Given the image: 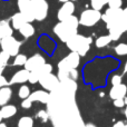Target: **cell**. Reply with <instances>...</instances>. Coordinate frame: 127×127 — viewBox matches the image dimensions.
Returning <instances> with one entry per match:
<instances>
[{
  "label": "cell",
  "mask_w": 127,
  "mask_h": 127,
  "mask_svg": "<svg viewBox=\"0 0 127 127\" xmlns=\"http://www.w3.org/2000/svg\"><path fill=\"white\" fill-rule=\"evenodd\" d=\"M29 98H30V100L32 103H40L47 105L49 101V98H50V93L45 89L35 90V92H31Z\"/></svg>",
  "instance_id": "17"
},
{
  "label": "cell",
  "mask_w": 127,
  "mask_h": 127,
  "mask_svg": "<svg viewBox=\"0 0 127 127\" xmlns=\"http://www.w3.org/2000/svg\"><path fill=\"white\" fill-rule=\"evenodd\" d=\"M112 127H127V122L125 121H118L114 124Z\"/></svg>",
  "instance_id": "37"
},
{
  "label": "cell",
  "mask_w": 127,
  "mask_h": 127,
  "mask_svg": "<svg viewBox=\"0 0 127 127\" xmlns=\"http://www.w3.org/2000/svg\"><path fill=\"white\" fill-rule=\"evenodd\" d=\"M36 117H37L38 119H39L40 122H42V123H47V122L49 121V114H48V110L47 109H40L39 112L37 113V115H36Z\"/></svg>",
  "instance_id": "31"
},
{
  "label": "cell",
  "mask_w": 127,
  "mask_h": 127,
  "mask_svg": "<svg viewBox=\"0 0 127 127\" xmlns=\"http://www.w3.org/2000/svg\"><path fill=\"white\" fill-rule=\"evenodd\" d=\"M29 75H30V71L27 69H19L18 71H16L15 74L12 75L11 79L9 80V86L10 85H17V84H26L29 79Z\"/></svg>",
  "instance_id": "18"
},
{
  "label": "cell",
  "mask_w": 127,
  "mask_h": 127,
  "mask_svg": "<svg viewBox=\"0 0 127 127\" xmlns=\"http://www.w3.org/2000/svg\"><path fill=\"white\" fill-rule=\"evenodd\" d=\"M30 94H31V90H30V87H29L28 85L22 84V85L19 87V89H18V97H19L21 100L22 99L29 98Z\"/></svg>",
  "instance_id": "27"
},
{
  "label": "cell",
  "mask_w": 127,
  "mask_h": 127,
  "mask_svg": "<svg viewBox=\"0 0 127 127\" xmlns=\"http://www.w3.org/2000/svg\"><path fill=\"white\" fill-rule=\"evenodd\" d=\"M122 15H123V20L125 22H127V7L123 9V13H122Z\"/></svg>",
  "instance_id": "38"
},
{
  "label": "cell",
  "mask_w": 127,
  "mask_h": 127,
  "mask_svg": "<svg viewBox=\"0 0 127 127\" xmlns=\"http://www.w3.org/2000/svg\"><path fill=\"white\" fill-rule=\"evenodd\" d=\"M0 112H1V115H2V117H3V119H8V118L13 117L17 114V107H16L15 105H12V104H7V105L2 106Z\"/></svg>",
  "instance_id": "22"
},
{
  "label": "cell",
  "mask_w": 127,
  "mask_h": 127,
  "mask_svg": "<svg viewBox=\"0 0 127 127\" xmlns=\"http://www.w3.org/2000/svg\"><path fill=\"white\" fill-rule=\"evenodd\" d=\"M112 41L113 40L109 35L100 36V37H98L95 40V46H96L97 48H105V47H107Z\"/></svg>",
  "instance_id": "24"
},
{
  "label": "cell",
  "mask_w": 127,
  "mask_h": 127,
  "mask_svg": "<svg viewBox=\"0 0 127 127\" xmlns=\"http://www.w3.org/2000/svg\"><path fill=\"white\" fill-rule=\"evenodd\" d=\"M76 92L77 83L74 79L60 80L50 92L47 110L54 127H86L76 103Z\"/></svg>",
  "instance_id": "1"
},
{
  "label": "cell",
  "mask_w": 127,
  "mask_h": 127,
  "mask_svg": "<svg viewBox=\"0 0 127 127\" xmlns=\"http://www.w3.org/2000/svg\"><path fill=\"white\" fill-rule=\"evenodd\" d=\"M12 98V89L10 86H4L0 88V107L9 104V101Z\"/></svg>",
  "instance_id": "19"
},
{
  "label": "cell",
  "mask_w": 127,
  "mask_h": 127,
  "mask_svg": "<svg viewBox=\"0 0 127 127\" xmlns=\"http://www.w3.org/2000/svg\"><path fill=\"white\" fill-rule=\"evenodd\" d=\"M13 35V28L10 21L8 20H0V38L3 39L6 37Z\"/></svg>",
  "instance_id": "20"
},
{
  "label": "cell",
  "mask_w": 127,
  "mask_h": 127,
  "mask_svg": "<svg viewBox=\"0 0 127 127\" xmlns=\"http://www.w3.org/2000/svg\"><path fill=\"white\" fill-rule=\"evenodd\" d=\"M108 95H109L110 99H113V100L125 98L127 96V85L124 83L117 84V85H113L112 88L109 89Z\"/></svg>",
  "instance_id": "16"
},
{
  "label": "cell",
  "mask_w": 127,
  "mask_h": 127,
  "mask_svg": "<svg viewBox=\"0 0 127 127\" xmlns=\"http://www.w3.org/2000/svg\"><path fill=\"white\" fill-rule=\"evenodd\" d=\"M124 74H127V60L124 64V69H123V75Z\"/></svg>",
  "instance_id": "39"
},
{
  "label": "cell",
  "mask_w": 127,
  "mask_h": 127,
  "mask_svg": "<svg viewBox=\"0 0 127 127\" xmlns=\"http://www.w3.org/2000/svg\"><path fill=\"white\" fill-rule=\"evenodd\" d=\"M30 1L31 6H32L35 20L42 21V20L46 19L49 11V4L47 0H30Z\"/></svg>",
  "instance_id": "8"
},
{
  "label": "cell",
  "mask_w": 127,
  "mask_h": 127,
  "mask_svg": "<svg viewBox=\"0 0 127 127\" xmlns=\"http://www.w3.org/2000/svg\"><path fill=\"white\" fill-rule=\"evenodd\" d=\"M2 121H3V117H2V115H1V112H0V123H2Z\"/></svg>",
  "instance_id": "43"
},
{
  "label": "cell",
  "mask_w": 127,
  "mask_h": 127,
  "mask_svg": "<svg viewBox=\"0 0 127 127\" xmlns=\"http://www.w3.org/2000/svg\"><path fill=\"white\" fill-rule=\"evenodd\" d=\"M113 103H114V106L116 108H125L127 106V96L125 97V98L113 100Z\"/></svg>",
  "instance_id": "32"
},
{
  "label": "cell",
  "mask_w": 127,
  "mask_h": 127,
  "mask_svg": "<svg viewBox=\"0 0 127 127\" xmlns=\"http://www.w3.org/2000/svg\"><path fill=\"white\" fill-rule=\"evenodd\" d=\"M10 57H11V56L9 55V54H7L6 51H3V50L0 51V74H2V72H3V70L6 69V67H7V65H8Z\"/></svg>",
  "instance_id": "26"
},
{
  "label": "cell",
  "mask_w": 127,
  "mask_h": 127,
  "mask_svg": "<svg viewBox=\"0 0 127 127\" xmlns=\"http://www.w3.org/2000/svg\"><path fill=\"white\" fill-rule=\"evenodd\" d=\"M108 1L109 0H90V6L95 10L100 11L106 4H108Z\"/></svg>",
  "instance_id": "30"
},
{
  "label": "cell",
  "mask_w": 127,
  "mask_h": 127,
  "mask_svg": "<svg viewBox=\"0 0 127 127\" xmlns=\"http://www.w3.org/2000/svg\"><path fill=\"white\" fill-rule=\"evenodd\" d=\"M45 64H46V58L41 54H35V55L28 57L24 68L29 71H35V70L39 69L41 66H44Z\"/></svg>",
  "instance_id": "12"
},
{
  "label": "cell",
  "mask_w": 127,
  "mask_h": 127,
  "mask_svg": "<svg viewBox=\"0 0 127 127\" xmlns=\"http://www.w3.org/2000/svg\"><path fill=\"white\" fill-rule=\"evenodd\" d=\"M9 85V81L6 79V77L3 76L2 74H0V88L4 87V86H8Z\"/></svg>",
  "instance_id": "36"
},
{
  "label": "cell",
  "mask_w": 127,
  "mask_h": 127,
  "mask_svg": "<svg viewBox=\"0 0 127 127\" xmlns=\"http://www.w3.org/2000/svg\"><path fill=\"white\" fill-rule=\"evenodd\" d=\"M22 42L17 40L13 36H9V37H6L3 39H1V49L3 51H6L7 54L11 56V57H15L19 54V50L21 48Z\"/></svg>",
  "instance_id": "7"
},
{
  "label": "cell",
  "mask_w": 127,
  "mask_h": 127,
  "mask_svg": "<svg viewBox=\"0 0 127 127\" xmlns=\"http://www.w3.org/2000/svg\"><path fill=\"white\" fill-rule=\"evenodd\" d=\"M0 127H8V125H7L6 123H3V122H2V123H0Z\"/></svg>",
  "instance_id": "42"
},
{
  "label": "cell",
  "mask_w": 127,
  "mask_h": 127,
  "mask_svg": "<svg viewBox=\"0 0 127 127\" xmlns=\"http://www.w3.org/2000/svg\"><path fill=\"white\" fill-rule=\"evenodd\" d=\"M79 25L84 27H93L101 20V12L95 9H86L79 16Z\"/></svg>",
  "instance_id": "6"
},
{
  "label": "cell",
  "mask_w": 127,
  "mask_h": 127,
  "mask_svg": "<svg viewBox=\"0 0 127 127\" xmlns=\"http://www.w3.org/2000/svg\"><path fill=\"white\" fill-rule=\"evenodd\" d=\"M79 27V19L76 16H71L68 19L59 21L55 25L53 31L56 35V37L63 42H67L70 38H72L75 35L78 33Z\"/></svg>",
  "instance_id": "4"
},
{
  "label": "cell",
  "mask_w": 127,
  "mask_h": 127,
  "mask_svg": "<svg viewBox=\"0 0 127 127\" xmlns=\"http://www.w3.org/2000/svg\"><path fill=\"white\" fill-rule=\"evenodd\" d=\"M74 12H75L74 1H70L69 0V1L63 3V6L59 8V10L57 12V18L59 21H63V20H66L69 17L74 16Z\"/></svg>",
  "instance_id": "15"
},
{
  "label": "cell",
  "mask_w": 127,
  "mask_h": 127,
  "mask_svg": "<svg viewBox=\"0 0 127 127\" xmlns=\"http://www.w3.org/2000/svg\"><path fill=\"white\" fill-rule=\"evenodd\" d=\"M19 32H20V35H21L24 38L28 39V38L32 37V36L35 35L36 29H35V27L32 26V24H31V22H26V24H25L24 26L19 29Z\"/></svg>",
  "instance_id": "23"
},
{
  "label": "cell",
  "mask_w": 127,
  "mask_h": 127,
  "mask_svg": "<svg viewBox=\"0 0 127 127\" xmlns=\"http://www.w3.org/2000/svg\"><path fill=\"white\" fill-rule=\"evenodd\" d=\"M114 51L117 56H127V44L126 42H121L114 47Z\"/></svg>",
  "instance_id": "29"
},
{
  "label": "cell",
  "mask_w": 127,
  "mask_h": 127,
  "mask_svg": "<svg viewBox=\"0 0 127 127\" xmlns=\"http://www.w3.org/2000/svg\"><path fill=\"white\" fill-rule=\"evenodd\" d=\"M121 62L113 57L96 58L85 66L83 69L84 81L94 89L105 87L107 85L109 74L117 70Z\"/></svg>",
  "instance_id": "2"
},
{
  "label": "cell",
  "mask_w": 127,
  "mask_h": 127,
  "mask_svg": "<svg viewBox=\"0 0 127 127\" xmlns=\"http://www.w3.org/2000/svg\"><path fill=\"white\" fill-rule=\"evenodd\" d=\"M50 72H53V66H51L50 64L46 63L44 66H41L39 69L35 70V71H30L28 81L30 84H37V83H39L41 77H44L45 75L50 74Z\"/></svg>",
  "instance_id": "13"
},
{
  "label": "cell",
  "mask_w": 127,
  "mask_h": 127,
  "mask_svg": "<svg viewBox=\"0 0 127 127\" xmlns=\"http://www.w3.org/2000/svg\"><path fill=\"white\" fill-rule=\"evenodd\" d=\"M123 9L122 8H108L105 12L101 15V20L105 22L106 25L114 24L116 21H121L123 20Z\"/></svg>",
  "instance_id": "10"
},
{
  "label": "cell",
  "mask_w": 127,
  "mask_h": 127,
  "mask_svg": "<svg viewBox=\"0 0 127 127\" xmlns=\"http://www.w3.org/2000/svg\"><path fill=\"white\" fill-rule=\"evenodd\" d=\"M26 22H28V21H27V19L25 18V16L22 15L21 12L15 13V15L11 17V19H10L11 26H12V28L16 29V30H19V29L21 28Z\"/></svg>",
  "instance_id": "21"
},
{
  "label": "cell",
  "mask_w": 127,
  "mask_h": 127,
  "mask_svg": "<svg viewBox=\"0 0 127 127\" xmlns=\"http://www.w3.org/2000/svg\"><path fill=\"white\" fill-rule=\"evenodd\" d=\"M106 27L108 29V35L110 36L113 41H117L123 36V33L127 31V22H125L124 20L116 21L110 25H106Z\"/></svg>",
  "instance_id": "9"
},
{
  "label": "cell",
  "mask_w": 127,
  "mask_h": 127,
  "mask_svg": "<svg viewBox=\"0 0 127 127\" xmlns=\"http://www.w3.org/2000/svg\"><path fill=\"white\" fill-rule=\"evenodd\" d=\"M123 6V0H109L108 1V7L109 8H122Z\"/></svg>",
  "instance_id": "33"
},
{
  "label": "cell",
  "mask_w": 127,
  "mask_h": 127,
  "mask_svg": "<svg viewBox=\"0 0 127 127\" xmlns=\"http://www.w3.org/2000/svg\"><path fill=\"white\" fill-rule=\"evenodd\" d=\"M0 45H1V38H0Z\"/></svg>",
  "instance_id": "45"
},
{
  "label": "cell",
  "mask_w": 127,
  "mask_h": 127,
  "mask_svg": "<svg viewBox=\"0 0 127 127\" xmlns=\"http://www.w3.org/2000/svg\"><path fill=\"white\" fill-rule=\"evenodd\" d=\"M70 1H77V0H70Z\"/></svg>",
  "instance_id": "46"
},
{
  "label": "cell",
  "mask_w": 127,
  "mask_h": 127,
  "mask_svg": "<svg viewBox=\"0 0 127 127\" xmlns=\"http://www.w3.org/2000/svg\"><path fill=\"white\" fill-rule=\"evenodd\" d=\"M124 115H125V118H126V121H127V106L124 108Z\"/></svg>",
  "instance_id": "40"
},
{
  "label": "cell",
  "mask_w": 127,
  "mask_h": 127,
  "mask_svg": "<svg viewBox=\"0 0 127 127\" xmlns=\"http://www.w3.org/2000/svg\"><path fill=\"white\" fill-rule=\"evenodd\" d=\"M59 2H63V3H65V2H67V1H69V0H58Z\"/></svg>",
  "instance_id": "44"
},
{
  "label": "cell",
  "mask_w": 127,
  "mask_h": 127,
  "mask_svg": "<svg viewBox=\"0 0 127 127\" xmlns=\"http://www.w3.org/2000/svg\"><path fill=\"white\" fill-rule=\"evenodd\" d=\"M93 44V39L90 37H86L84 35H75L72 38H70L66 45H67V48L70 51H74L77 53L80 57L87 55V53L89 51L90 46Z\"/></svg>",
  "instance_id": "5"
},
{
  "label": "cell",
  "mask_w": 127,
  "mask_h": 127,
  "mask_svg": "<svg viewBox=\"0 0 127 127\" xmlns=\"http://www.w3.org/2000/svg\"><path fill=\"white\" fill-rule=\"evenodd\" d=\"M17 6L19 8V12H21L25 16L27 21H35V16H33V10L30 0H17Z\"/></svg>",
  "instance_id": "14"
},
{
  "label": "cell",
  "mask_w": 127,
  "mask_h": 127,
  "mask_svg": "<svg viewBox=\"0 0 127 127\" xmlns=\"http://www.w3.org/2000/svg\"><path fill=\"white\" fill-rule=\"evenodd\" d=\"M27 59H28V57H27L26 55H24V54H18V55L15 56V58H13L12 66H15V67L25 66V64H26V62H27Z\"/></svg>",
  "instance_id": "28"
},
{
  "label": "cell",
  "mask_w": 127,
  "mask_h": 127,
  "mask_svg": "<svg viewBox=\"0 0 127 127\" xmlns=\"http://www.w3.org/2000/svg\"><path fill=\"white\" fill-rule=\"evenodd\" d=\"M60 83L59 78H58L57 75H54L53 72L48 75H45L44 77H41L39 80V85L41 86L42 89L47 90V92H53L56 87L58 86V84Z\"/></svg>",
  "instance_id": "11"
},
{
  "label": "cell",
  "mask_w": 127,
  "mask_h": 127,
  "mask_svg": "<svg viewBox=\"0 0 127 127\" xmlns=\"http://www.w3.org/2000/svg\"><path fill=\"white\" fill-rule=\"evenodd\" d=\"M86 127H96L94 125V124H92V123H88V124H86Z\"/></svg>",
  "instance_id": "41"
},
{
  "label": "cell",
  "mask_w": 127,
  "mask_h": 127,
  "mask_svg": "<svg viewBox=\"0 0 127 127\" xmlns=\"http://www.w3.org/2000/svg\"><path fill=\"white\" fill-rule=\"evenodd\" d=\"M79 65H80V56L77 53L70 51L67 56H65L62 60L58 62L57 76L59 80H64V79L77 80V78H78L77 68Z\"/></svg>",
  "instance_id": "3"
},
{
  "label": "cell",
  "mask_w": 127,
  "mask_h": 127,
  "mask_svg": "<svg viewBox=\"0 0 127 127\" xmlns=\"http://www.w3.org/2000/svg\"><path fill=\"white\" fill-rule=\"evenodd\" d=\"M32 101L30 100V98H26V99H22L21 101V107L24 109H30L31 106H32Z\"/></svg>",
  "instance_id": "35"
},
{
  "label": "cell",
  "mask_w": 127,
  "mask_h": 127,
  "mask_svg": "<svg viewBox=\"0 0 127 127\" xmlns=\"http://www.w3.org/2000/svg\"><path fill=\"white\" fill-rule=\"evenodd\" d=\"M110 83H112V86L123 83V75H118V74L113 75L112 78H110Z\"/></svg>",
  "instance_id": "34"
},
{
  "label": "cell",
  "mask_w": 127,
  "mask_h": 127,
  "mask_svg": "<svg viewBox=\"0 0 127 127\" xmlns=\"http://www.w3.org/2000/svg\"><path fill=\"white\" fill-rule=\"evenodd\" d=\"M33 118L31 116H22L18 119L17 127H33Z\"/></svg>",
  "instance_id": "25"
}]
</instances>
